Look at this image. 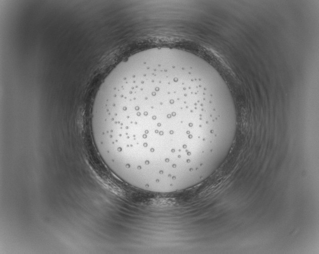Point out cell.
Listing matches in <instances>:
<instances>
[{
	"label": "cell",
	"instance_id": "obj_1",
	"mask_svg": "<svg viewBox=\"0 0 319 254\" xmlns=\"http://www.w3.org/2000/svg\"><path fill=\"white\" fill-rule=\"evenodd\" d=\"M123 64L100 85L91 126L103 161L122 180L171 192L207 177L236 136V112L203 75Z\"/></svg>",
	"mask_w": 319,
	"mask_h": 254
}]
</instances>
